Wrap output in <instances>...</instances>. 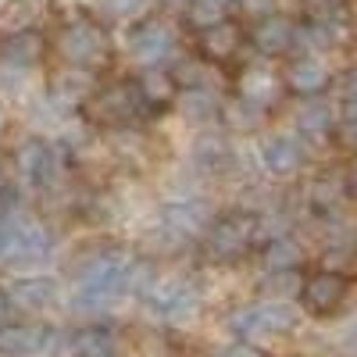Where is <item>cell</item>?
Instances as JSON below:
<instances>
[{
    "instance_id": "d590c367",
    "label": "cell",
    "mask_w": 357,
    "mask_h": 357,
    "mask_svg": "<svg viewBox=\"0 0 357 357\" xmlns=\"http://www.w3.org/2000/svg\"><path fill=\"white\" fill-rule=\"evenodd\" d=\"M343 139H347V146L357 151V122H343Z\"/></svg>"
},
{
    "instance_id": "30bf717a",
    "label": "cell",
    "mask_w": 357,
    "mask_h": 357,
    "mask_svg": "<svg viewBox=\"0 0 357 357\" xmlns=\"http://www.w3.org/2000/svg\"><path fill=\"white\" fill-rule=\"evenodd\" d=\"M15 165H18V175L33 190H47L57 175V158L43 139H25L15 154Z\"/></svg>"
},
{
    "instance_id": "1f68e13d",
    "label": "cell",
    "mask_w": 357,
    "mask_h": 357,
    "mask_svg": "<svg viewBox=\"0 0 357 357\" xmlns=\"http://www.w3.org/2000/svg\"><path fill=\"white\" fill-rule=\"evenodd\" d=\"M229 118H232V126H240V129H254V126H261L264 111L254 107V104H247V100H236V107H232Z\"/></svg>"
},
{
    "instance_id": "7402d4cb",
    "label": "cell",
    "mask_w": 357,
    "mask_h": 357,
    "mask_svg": "<svg viewBox=\"0 0 357 357\" xmlns=\"http://www.w3.org/2000/svg\"><path fill=\"white\" fill-rule=\"evenodd\" d=\"M114 333H107L104 325H86L72 336V357H114Z\"/></svg>"
},
{
    "instance_id": "52a82bcc",
    "label": "cell",
    "mask_w": 357,
    "mask_h": 357,
    "mask_svg": "<svg viewBox=\"0 0 357 357\" xmlns=\"http://www.w3.org/2000/svg\"><path fill=\"white\" fill-rule=\"evenodd\" d=\"M350 293V279L336 268H321V272L307 275L304 279V289H301V307L314 318H325V314H336Z\"/></svg>"
},
{
    "instance_id": "f546056e",
    "label": "cell",
    "mask_w": 357,
    "mask_h": 357,
    "mask_svg": "<svg viewBox=\"0 0 357 357\" xmlns=\"http://www.w3.org/2000/svg\"><path fill=\"white\" fill-rule=\"evenodd\" d=\"M225 158H229V146H225V139L222 136H200V143H197V161L200 165H225Z\"/></svg>"
},
{
    "instance_id": "ffe728a7",
    "label": "cell",
    "mask_w": 357,
    "mask_h": 357,
    "mask_svg": "<svg viewBox=\"0 0 357 357\" xmlns=\"http://www.w3.org/2000/svg\"><path fill=\"white\" fill-rule=\"evenodd\" d=\"M136 86H139V97H143V104L151 107V111H158V107H168L178 93H175V79L168 75V72H161V68H146L139 79H136Z\"/></svg>"
},
{
    "instance_id": "ac0fdd59",
    "label": "cell",
    "mask_w": 357,
    "mask_h": 357,
    "mask_svg": "<svg viewBox=\"0 0 357 357\" xmlns=\"http://www.w3.org/2000/svg\"><path fill=\"white\" fill-rule=\"evenodd\" d=\"M43 57V36L33 29H22V33L8 36L0 43V65H15V68H29Z\"/></svg>"
},
{
    "instance_id": "83f0119b",
    "label": "cell",
    "mask_w": 357,
    "mask_h": 357,
    "mask_svg": "<svg viewBox=\"0 0 357 357\" xmlns=\"http://www.w3.org/2000/svg\"><path fill=\"white\" fill-rule=\"evenodd\" d=\"M304 289V279L296 272H268L264 279V296L268 301H289L293 293Z\"/></svg>"
},
{
    "instance_id": "d6986e66",
    "label": "cell",
    "mask_w": 357,
    "mask_h": 357,
    "mask_svg": "<svg viewBox=\"0 0 357 357\" xmlns=\"http://www.w3.org/2000/svg\"><path fill=\"white\" fill-rule=\"evenodd\" d=\"M236 50H240V29L232 22H218L200 33V54L207 61H229Z\"/></svg>"
},
{
    "instance_id": "836d02e7",
    "label": "cell",
    "mask_w": 357,
    "mask_h": 357,
    "mask_svg": "<svg viewBox=\"0 0 357 357\" xmlns=\"http://www.w3.org/2000/svg\"><path fill=\"white\" fill-rule=\"evenodd\" d=\"M151 0H104V8L111 11V15H139Z\"/></svg>"
},
{
    "instance_id": "603a6c76",
    "label": "cell",
    "mask_w": 357,
    "mask_h": 357,
    "mask_svg": "<svg viewBox=\"0 0 357 357\" xmlns=\"http://www.w3.org/2000/svg\"><path fill=\"white\" fill-rule=\"evenodd\" d=\"M296 129L307 139H325L333 132V107L325 100H307L301 111H296Z\"/></svg>"
},
{
    "instance_id": "cb8c5ba5",
    "label": "cell",
    "mask_w": 357,
    "mask_h": 357,
    "mask_svg": "<svg viewBox=\"0 0 357 357\" xmlns=\"http://www.w3.org/2000/svg\"><path fill=\"white\" fill-rule=\"evenodd\" d=\"M86 72H89V68H72V72H65L61 79L54 82V100L65 104V107L86 104L89 97H93V82H89Z\"/></svg>"
},
{
    "instance_id": "9a60e30c",
    "label": "cell",
    "mask_w": 357,
    "mask_h": 357,
    "mask_svg": "<svg viewBox=\"0 0 357 357\" xmlns=\"http://www.w3.org/2000/svg\"><path fill=\"white\" fill-rule=\"evenodd\" d=\"M54 282L43 279V275H33V279H18L11 289H8V304L15 311H25V314H36V311H47L54 304Z\"/></svg>"
},
{
    "instance_id": "d4e9b609",
    "label": "cell",
    "mask_w": 357,
    "mask_h": 357,
    "mask_svg": "<svg viewBox=\"0 0 357 357\" xmlns=\"http://www.w3.org/2000/svg\"><path fill=\"white\" fill-rule=\"evenodd\" d=\"M178 111H183L186 118H193V122H207V118H215L222 111L218 97L211 93L207 86H197V89H183V93L175 97Z\"/></svg>"
},
{
    "instance_id": "e0dca14e",
    "label": "cell",
    "mask_w": 357,
    "mask_h": 357,
    "mask_svg": "<svg viewBox=\"0 0 357 357\" xmlns=\"http://www.w3.org/2000/svg\"><path fill=\"white\" fill-rule=\"evenodd\" d=\"M279 93H282V86L268 68H247L240 75V100H247V104H254L261 111L272 107L279 100Z\"/></svg>"
},
{
    "instance_id": "3957f363",
    "label": "cell",
    "mask_w": 357,
    "mask_h": 357,
    "mask_svg": "<svg viewBox=\"0 0 357 357\" xmlns=\"http://www.w3.org/2000/svg\"><path fill=\"white\" fill-rule=\"evenodd\" d=\"M261 236V218L250 211H229L204 232V247L215 261H240Z\"/></svg>"
},
{
    "instance_id": "f1b7e54d",
    "label": "cell",
    "mask_w": 357,
    "mask_h": 357,
    "mask_svg": "<svg viewBox=\"0 0 357 357\" xmlns=\"http://www.w3.org/2000/svg\"><path fill=\"white\" fill-rule=\"evenodd\" d=\"M172 79L183 86V89H197V86H207V65L197 61V57H183V61L175 65Z\"/></svg>"
},
{
    "instance_id": "8fae6325",
    "label": "cell",
    "mask_w": 357,
    "mask_h": 357,
    "mask_svg": "<svg viewBox=\"0 0 357 357\" xmlns=\"http://www.w3.org/2000/svg\"><path fill=\"white\" fill-rule=\"evenodd\" d=\"M261 165L268 175H275V178H289L304 168V143L296 139V136H268L261 143Z\"/></svg>"
},
{
    "instance_id": "5bb4252c",
    "label": "cell",
    "mask_w": 357,
    "mask_h": 357,
    "mask_svg": "<svg viewBox=\"0 0 357 357\" xmlns=\"http://www.w3.org/2000/svg\"><path fill=\"white\" fill-rule=\"evenodd\" d=\"M296 29L289 18H282V15H268V18H261V25L254 29V47L261 50V54H268V57H279V54H286L289 47H296Z\"/></svg>"
},
{
    "instance_id": "7a4b0ae2",
    "label": "cell",
    "mask_w": 357,
    "mask_h": 357,
    "mask_svg": "<svg viewBox=\"0 0 357 357\" xmlns=\"http://www.w3.org/2000/svg\"><path fill=\"white\" fill-rule=\"evenodd\" d=\"M296 311L289 301H264L261 304H250V307H240L232 318H229V329L236 340H247V343H264V340H279V336H289L296 329Z\"/></svg>"
},
{
    "instance_id": "4316f807",
    "label": "cell",
    "mask_w": 357,
    "mask_h": 357,
    "mask_svg": "<svg viewBox=\"0 0 357 357\" xmlns=\"http://www.w3.org/2000/svg\"><path fill=\"white\" fill-rule=\"evenodd\" d=\"M347 197V186H343V178H318V183L307 190V200L318 215H333L336 207L343 204Z\"/></svg>"
},
{
    "instance_id": "8d00e7d4",
    "label": "cell",
    "mask_w": 357,
    "mask_h": 357,
    "mask_svg": "<svg viewBox=\"0 0 357 357\" xmlns=\"http://www.w3.org/2000/svg\"><path fill=\"white\" fill-rule=\"evenodd\" d=\"M11 304H8V293H0V325H4V311H8Z\"/></svg>"
},
{
    "instance_id": "9c48e42d",
    "label": "cell",
    "mask_w": 357,
    "mask_h": 357,
    "mask_svg": "<svg viewBox=\"0 0 357 357\" xmlns=\"http://www.w3.org/2000/svg\"><path fill=\"white\" fill-rule=\"evenodd\" d=\"M129 50H132V57H136L139 65L158 68L165 57L175 54V33H172V25H165V22H158V18L136 25L132 36H129Z\"/></svg>"
},
{
    "instance_id": "484cf974",
    "label": "cell",
    "mask_w": 357,
    "mask_h": 357,
    "mask_svg": "<svg viewBox=\"0 0 357 357\" xmlns=\"http://www.w3.org/2000/svg\"><path fill=\"white\" fill-rule=\"evenodd\" d=\"M232 4H236V0H190V4H186V22L204 33V29L225 22V11Z\"/></svg>"
},
{
    "instance_id": "6da1fadb",
    "label": "cell",
    "mask_w": 357,
    "mask_h": 357,
    "mask_svg": "<svg viewBox=\"0 0 357 357\" xmlns=\"http://www.w3.org/2000/svg\"><path fill=\"white\" fill-rule=\"evenodd\" d=\"M129 272H132V261L122 254H97L82 268L79 275V293H75V304L82 311H104L111 307L122 293L129 289Z\"/></svg>"
},
{
    "instance_id": "7c38bea8",
    "label": "cell",
    "mask_w": 357,
    "mask_h": 357,
    "mask_svg": "<svg viewBox=\"0 0 357 357\" xmlns=\"http://www.w3.org/2000/svg\"><path fill=\"white\" fill-rule=\"evenodd\" d=\"M286 82H289V89L293 93H301V97H318L325 86L333 82V72H329V65L321 61V57H296V61L289 65V72H286Z\"/></svg>"
},
{
    "instance_id": "5b68a950",
    "label": "cell",
    "mask_w": 357,
    "mask_h": 357,
    "mask_svg": "<svg viewBox=\"0 0 357 357\" xmlns=\"http://www.w3.org/2000/svg\"><path fill=\"white\" fill-rule=\"evenodd\" d=\"M143 97L136 82H111L104 89H97L93 97L86 100V114L89 122L107 126V129H122L129 122H136V114L143 111Z\"/></svg>"
},
{
    "instance_id": "4fadbf2b",
    "label": "cell",
    "mask_w": 357,
    "mask_h": 357,
    "mask_svg": "<svg viewBox=\"0 0 357 357\" xmlns=\"http://www.w3.org/2000/svg\"><path fill=\"white\" fill-rule=\"evenodd\" d=\"M165 229L175 240H193V236L207 232V207L200 200H178L165 207Z\"/></svg>"
},
{
    "instance_id": "ba28073f",
    "label": "cell",
    "mask_w": 357,
    "mask_h": 357,
    "mask_svg": "<svg viewBox=\"0 0 357 357\" xmlns=\"http://www.w3.org/2000/svg\"><path fill=\"white\" fill-rule=\"evenodd\" d=\"M146 301H151V307H154L165 321H172V325H186V321H193L197 311H200L197 289H193L190 282H178V279H172V282H154V289L146 293Z\"/></svg>"
},
{
    "instance_id": "4dcf8cb0",
    "label": "cell",
    "mask_w": 357,
    "mask_h": 357,
    "mask_svg": "<svg viewBox=\"0 0 357 357\" xmlns=\"http://www.w3.org/2000/svg\"><path fill=\"white\" fill-rule=\"evenodd\" d=\"M333 347H336L340 357H357V314H354L347 325H340V329H336Z\"/></svg>"
},
{
    "instance_id": "e575fe53",
    "label": "cell",
    "mask_w": 357,
    "mask_h": 357,
    "mask_svg": "<svg viewBox=\"0 0 357 357\" xmlns=\"http://www.w3.org/2000/svg\"><path fill=\"white\" fill-rule=\"evenodd\" d=\"M240 8L247 15H254V18H268L275 11V0H240Z\"/></svg>"
},
{
    "instance_id": "2e32d148",
    "label": "cell",
    "mask_w": 357,
    "mask_h": 357,
    "mask_svg": "<svg viewBox=\"0 0 357 357\" xmlns=\"http://www.w3.org/2000/svg\"><path fill=\"white\" fill-rule=\"evenodd\" d=\"M43 347V329L33 321H4L0 325V354L4 357H29Z\"/></svg>"
},
{
    "instance_id": "44dd1931",
    "label": "cell",
    "mask_w": 357,
    "mask_h": 357,
    "mask_svg": "<svg viewBox=\"0 0 357 357\" xmlns=\"http://www.w3.org/2000/svg\"><path fill=\"white\" fill-rule=\"evenodd\" d=\"M304 264V247L293 236H275L264 247V268L268 272H296Z\"/></svg>"
},
{
    "instance_id": "d6a6232c",
    "label": "cell",
    "mask_w": 357,
    "mask_h": 357,
    "mask_svg": "<svg viewBox=\"0 0 357 357\" xmlns=\"http://www.w3.org/2000/svg\"><path fill=\"white\" fill-rule=\"evenodd\" d=\"M218 357H261L257 343H247V340H232L229 347L218 350Z\"/></svg>"
},
{
    "instance_id": "277c9868",
    "label": "cell",
    "mask_w": 357,
    "mask_h": 357,
    "mask_svg": "<svg viewBox=\"0 0 357 357\" xmlns=\"http://www.w3.org/2000/svg\"><path fill=\"white\" fill-rule=\"evenodd\" d=\"M50 232L40 222H22V218H4L0 222V261L4 264H40L50 257Z\"/></svg>"
},
{
    "instance_id": "8992f818",
    "label": "cell",
    "mask_w": 357,
    "mask_h": 357,
    "mask_svg": "<svg viewBox=\"0 0 357 357\" xmlns=\"http://www.w3.org/2000/svg\"><path fill=\"white\" fill-rule=\"evenodd\" d=\"M57 50H61L65 61H72L75 68H97L107 61V33L104 25H97L93 18H75L61 29V36H57Z\"/></svg>"
}]
</instances>
